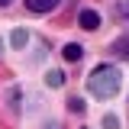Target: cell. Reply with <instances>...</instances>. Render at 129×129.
I'll list each match as a JSON object with an SVG mask.
<instances>
[{"mask_svg": "<svg viewBox=\"0 0 129 129\" xmlns=\"http://www.w3.org/2000/svg\"><path fill=\"white\" fill-rule=\"evenodd\" d=\"M116 19H126L129 23V0H119L116 3Z\"/></svg>", "mask_w": 129, "mask_h": 129, "instance_id": "cell-9", "label": "cell"}, {"mask_svg": "<svg viewBox=\"0 0 129 129\" xmlns=\"http://www.w3.org/2000/svg\"><path fill=\"white\" fill-rule=\"evenodd\" d=\"M78 23H81V29L94 32V29H100V13H97V10H81V13H78Z\"/></svg>", "mask_w": 129, "mask_h": 129, "instance_id": "cell-2", "label": "cell"}, {"mask_svg": "<svg viewBox=\"0 0 129 129\" xmlns=\"http://www.w3.org/2000/svg\"><path fill=\"white\" fill-rule=\"evenodd\" d=\"M119 84H123V74H119L116 64H97L94 71L87 74V90H90L94 97H100V100L116 97Z\"/></svg>", "mask_w": 129, "mask_h": 129, "instance_id": "cell-1", "label": "cell"}, {"mask_svg": "<svg viewBox=\"0 0 129 129\" xmlns=\"http://www.w3.org/2000/svg\"><path fill=\"white\" fill-rule=\"evenodd\" d=\"M68 61H81V55H84V48L78 45V42H71V45H64V52H61Z\"/></svg>", "mask_w": 129, "mask_h": 129, "instance_id": "cell-5", "label": "cell"}, {"mask_svg": "<svg viewBox=\"0 0 129 129\" xmlns=\"http://www.w3.org/2000/svg\"><path fill=\"white\" fill-rule=\"evenodd\" d=\"M45 81H48V87H61V84H64V74H61V71H48Z\"/></svg>", "mask_w": 129, "mask_h": 129, "instance_id": "cell-8", "label": "cell"}, {"mask_svg": "<svg viewBox=\"0 0 129 129\" xmlns=\"http://www.w3.org/2000/svg\"><path fill=\"white\" fill-rule=\"evenodd\" d=\"M68 103H71V113H84V100L81 97H71Z\"/></svg>", "mask_w": 129, "mask_h": 129, "instance_id": "cell-11", "label": "cell"}, {"mask_svg": "<svg viewBox=\"0 0 129 129\" xmlns=\"http://www.w3.org/2000/svg\"><path fill=\"white\" fill-rule=\"evenodd\" d=\"M3 97H7V107H10V110H19V97H23V94H19V87H7V94H3Z\"/></svg>", "mask_w": 129, "mask_h": 129, "instance_id": "cell-6", "label": "cell"}, {"mask_svg": "<svg viewBox=\"0 0 129 129\" xmlns=\"http://www.w3.org/2000/svg\"><path fill=\"white\" fill-rule=\"evenodd\" d=\"M103 129H119V116L107 113V116H103Z\"/></svg>", "mask_w": 129, "mask_h": 129, "instance_id": "cell-10", "label": "cell"}, {"mask_svg": "<svg viewBox=\"0 0 129 129\" xmlns=\"http://www.w3.org/2000/svg\"><path fill=\"white\" fill-rule=\"evenodd\" d=\"M0 55H3V42H0Z\"/></svg>", "mask_w": 129, "mask_h": 129, "instance_id": "cell-13", "label": "cell"}, {"mask_svg": "<svg viewBox=\"0 0 129 129\" xmlns=\"http://www.w3.org/2000/svg\"><path fill=\"white\" fill-rule=\"evenodd\" d=\"M26 7H29L32 13H52L58 7V0H26Z\"/></svg>", "mask_w": 129, "mask_h": 129, "instance_id": "cell-3", "label": "cell"}, {"mask_svg": "<svg viewBox=\"0 0 129 129\" xmlns=\"http://www.w3.org/2000/svg\"><path fill=\"white\" fill-rule=\"evenodd\" d=\"M110 52L116 55V58H129V36H119V39L110 45Z\"/></svg>", "mask_w": 129, "mask_h": 129, "instance_id": "cell-4", "label": "cell"}, {"mask_svg": "<svg viewBox=\"0 0 129 129\" xmlns=\"http://www.w3.org/2000/svg\"><path fill=\"white\" fill-rule=\"evenodd\" d=\"M26 42H29V32H26V29H16L13 36H10V45H13V48H23Z\"/></svg>", "mask_w": 129, "mask_h": 129, "instance_id": "cell-7", "label": "cell"}, {"mask_svg": "<svg viewBox=\"0 0 129 129\" xmlns=\"http://www.w3.org/2000/svg\"><path fill=\"white\" fill-rule=\"evenodd\" d=\"M10 3H13V0H0V7H10Z\"/></svg>", "mask_w": 129, "mask_h": 129, "instance_id": "cell-12", "label": "cell"}]
</instances>
